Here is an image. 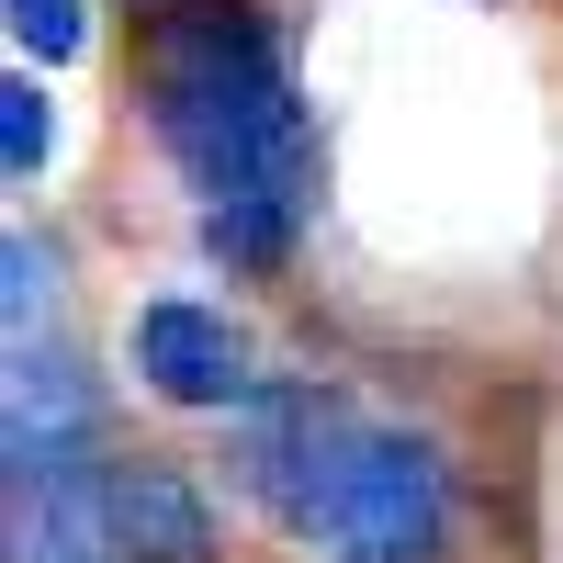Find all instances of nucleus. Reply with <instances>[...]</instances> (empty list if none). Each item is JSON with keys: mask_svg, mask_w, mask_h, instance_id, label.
I'll list each match as a JSON object with an SVG mask.
<instances>
[{"mask_svg": "<svg viewBox=\"0 0 563 563\" xmlns=\"http://www.w3.org/2000/svg\"><path fill=\"white\" fill-rule=\"evenodd\" d=\"M350 440H361V406H350V395H316V384H260V395H249V429H238L249 496H260L294 541H316L327 496H339Z\"/></svg>", "mask_w": 563, "mask_h": 563, "instance_id": "3", "label": "nucleus"}, {"mask_svg": "<svg viewBox=\"0 0 563 563\" xmlns=\"http://www.w3.org/2000/svg\"><path fill=\"white\" fill-rule=\"evenodd\" d=\"M57 158V102H45V79H0V169L34 180Z\"/></svg>", "mask_w": 563, "mask_h": 563, "instance_id": "6", "label": "nucleus"}, {"mask_svg": "<svg viewBox=\"0 0 563 563\" xmlns=\"http://www.w3.org/2000/svg\"><path fill=\"white\" fill-rule=\"evenodd\" d=\"M12 45H23L34 68H68L79 45H90V12H79V0H12Z\"/></svg>", "mask_w": 563, "mask_h": 563, "instance_id": "7", "label": "nucleus"}, {"mask_svg": "<svg viewBox=\"0 0 563 563\" xmlns=\"http://www.w3.org/2000/svg\"><path fill=\"white\" fill-rule=\"evenodd\" d=\"M124 350H135V384H147L158 406H249V395H260V372H249V327L225 316V305L158 294V305H135Z\"/></svg>", "mask_w": 563, "mask_h": 563, "instance_id": "4", "label": "nucleus"}, {"mask_svg": "<svg viewBox=\"0 0 563 563\" xmlns=\"http://www.w3.org/2000/svg\"><path fill=\"white\" fill-rule=\"evenodd\" d=\"M147 124L158 147L180 158L203 203L214 260H282L316 180V135L294 102V68L282 45L238 12V0H169V23L147 45Z\"/></svg>", "mask_w": 563, "mask_h": 563, "instance_id": "1", "label": "nucleus"}, {"mask_svg": "<svg viewBox=\"0 0 563 563\" xmlns=\"http://www.w3.org/2000/svg\"><path fill=\"white\" fill-rule=\"evenodd\" d=\"M440 541H451L440 451L417 429H395V417H361V440L339 462V496L316 519V552H339V563H429Z\"/></svg>", "mask_w": 563, "mask_h": 563, "instance_id": "2", "label": "nucleus"}, {"mask_svg": "<svg viewBox=\"0 0 563 563\" xmlns=\"http://www.w3.org/2000/svg\"><path fill=\"white\" fill-rule=\"evenodd\" d=\"M0 271H12V327H34V305L57 294V260H45L34 238H12V249H0Z\"/></svg>", "mask_w": 563, "mask_h": 563, "instance_id": "8", "label": "nucleus"}, {"mask_svg": "<svg viewBox=\"0 0 563 563\" xmlns=\"http://www.w3.org/2000/svg\"><path fill=\"white\" fill-rule=\"evenodd\" d=\"M90 530L135 563H214V507L169 462H102L90 474Z\"/></svg>", "mask_w": 563, "mask_h": 563, "instance_id": "5", "label": "nucleus"}]
</instances>
